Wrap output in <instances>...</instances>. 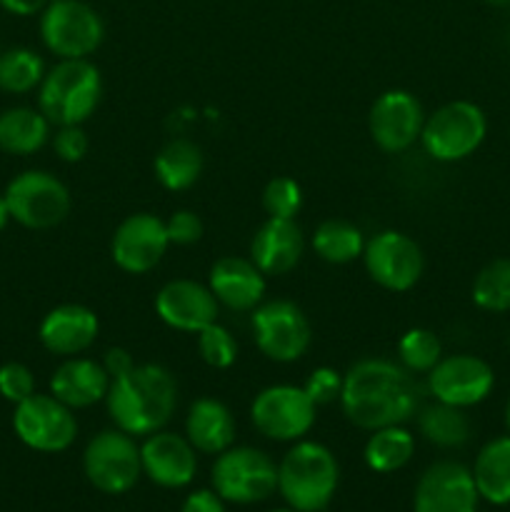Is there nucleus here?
<instances>
[{"mask_svg":"<svg viewBox=\"0 0 510 512\" xmlns=\"http://www.w3.org/2000/svg\"><path fill=\"white\" fill-rule=\"evenodd\" d=\"M213 490L233 505L263 503L278 490V465L268 453L250 445H230L210 470Z\"/></svg>","mask_w":510,"mask_h":512,"instance_id":"obj_6","label":"nucleus"},{"mask_svg":"<svg viewBox=\"0 0 510 512\" xmlns=\"http://www.w3.org/2000/svg\"><path fill=\"white\" fill-rule=\"evenodd\" d=\"M103 365H105V370H108L110 380H115V378H120V375L128 373V370H133L135 360L125 348H110L108 353H105Z\"/></svg>","mask_w":510,"mask_h":512,"instance_id":"obj_41","label":"nucleus"},{"mask_svg":"<svg viewBox=\"0 0 510 512\" xmlns=\"http://www.w3.org/2000/svg\"><path fill=\"white\" fill-rule=\"evenodd\" d=\"M40 38L60 60H80L100 48L105 25L83 0H50L40 15Z\"/></svg>","mask_w":510,"mask_h":512,"instance_id":"obj_7","label":"nucleus"},{"mask_svg":"<svg viewBox=\"0 0 510 512\" xmlns=\"http://www.w3.org/2000/svg\"><path fill=\"white\" fill-rule=\"evenodd\" d=\"M338 483L340 465L333 450L315 440H298L278 463V493L300 512L328 508Z\"/></svg>","mask_w":510,"mask_h":512,"instance_id":"obj_3","label":"nucleus"},{"mask_svg":"<svg viewBox=\"0 0 510 512\" xmlns=\"http://www.w3.org/2000/svg\"><path fill=\"white\" fill-rule=\"evenodd\" d=\"M303 208V190L288 175H278L270 180L263 190V210L268 218L295 220V215Z\"/></svg>","mask_w":510,"mask_h":512,"instance_id":"obj_35","label":"nucleus"},{"mask_svg":"<svg viewBox=\"0 0 510 512\" xmlns=\"http://www.w3.org/2000/svg\"><path fill=\"white\" fill-rule=\"evenodd\" d=\"M270 512H300V510L290 508V505H288V508H275V510H270Z\"/></svg>","mask_w":510,"mask_h":512,"instance_id":"obj_46","label":"nucleus"},{"mask_svg":"<svg viewBox=\"0 0 510 512\" xmlns=\"http://www.w3.org/2000/svg\"><path fill=\"white\" fill-rule=\"evenodd\" d=\"M198 450L185 435L158 430L140 445V463L150 483L165 490H180L190 485L198 473Z\"/></svg>","mask_w":510,"mask_h":512,"instance_id":"obj_19","label":"nucleus"},{"mask_svg":"<svg viewBox=\"0 0 510 512\" xmlns=\"http://www.w3.org/2000/svg\"><path fill=\"white\" fill-rule=\"evenodd\" d=\"M10 218L30 230H48L63 223L70 213L68 185L45 170H25L5 188Z\"/></svg>","mask_w":510,"mask_h":512,"instance_id":"obj_9","label":"nucleus"},{"mask_svg":"<svg viewBox=\"0 0 510 512\" xmlns=\"http://www.w3.org/2000/svg\"><path fill=\"white\" fill-rule=\"evenodd\" d=\"M98 330L100 320L88 305L65 303L50 310L40 320L38 338L48 353L60 355V358H75L95 343Z\"/></svg>","mask_w":510,"mask_h":512,"instance_id":"obj_21","label":"nucleus"},{"mask_svg":"<svg viewBox=\"0 0 510 512\" xmlns=\"http://www.w3.org/2000/svg\"><path fill=\"white\" fill-rule=\"evenodd\" d=\"M170 248L165 220L153 213H133L115 228L110 258L123 273L145 275L160 265Z\"/></svg>","mask_w":510,"mask_h":512,"instance_id":"obj_16","label":"nucleus"},{"mask_svg":"<svg viewBox=\"0 0 510 512\" xmlns=\"http://www.w3.org/2000/svg\"><path fill=\"white\" fill-rule=\"evenodd\" d=\"M10 220V210H8V203H5V195H0V230L8 225Z\"/></svg>","mask_w":510,"mask_h":512,"instance_id":"obj_43","label":"nucleus"},{"mask_svg":"<svg viewBox=\"0 0 510 512\" xmlns=\"http://www.w3.org/2000/svg\"><path fill=\"white\" fill-rule=\"evenodd\" d=\"M90 140L83 125H60L53 135V150L63 163H80L88 155Z\"/></svg>","mask_w":510,"mask_h":512,"instance_id":"obj_38","label":"nucleus"},{"mask_svg":"<svg viewBox=\"0 0 510 512\" xmlns=\"http://www.w3.org/2000/svg\"><path fill=\"white\" fill-rule=\"evenodd\" d=\"M0 5L13 15H35L43 13L48 0H0Z\"/></svg>","mask_w":510,"mask_h":512,"instance_id":"obj_42","label":"nucleus"},{"mask_svg":"<svg viewBox=\"0 0 510 512\" xmlns=\"http://www.w3.org/2000/svg\"><path fill=\"white\" fill-rule=\"evenodd\" d=\"M45 78V63L35 50L13 48L0 55V90L23 95L40 88Z\"/></svg>","mask_w":510,"mask_h":512,"instance_id":"obj_32","label":"nucleus"},{"mask_svg":"<svg viewBox=\"0 0 510 512\" xmlns=\"http://www.w3.org/2000/svg\"><path fill=\"white\" fill-rule=\"evenodd\" d=\"M185 438L198 453L220 455L235 443V418L218 398H198L185 418Z\"/></svg>","mask_w":510,"mask_h":512,"instance_id":"obj_24","label":"nucleus"},{"mask_svg":"<svg viewBox=\"0 0 510 512\" xmlns=\"http://www.w3.org/2000/svg\"><path fill=\"white\" fill-rule=\"evenodd\" d=\"M13 430L23 445L38 453H63L78 438V420L73 408L55 395L33 393L15 405Z\"/></svg>","mask_w":510,"mask_h":512,"instance_id":"obj_12","label":"nucleus"},{"mask_svg":"<svg viewBox=\"0 0 510 512\" xmlns=\"http://www.w3.org/2000/svg\"><path fill=\"white\" fill-rule=\"evenodd\" d=\"M110 390V375L103 363L90 358H65L50 375V395L73 410L103 403Z\"/></svg>","mask_w":510,"mask_h":512,"instance_id":"obj_23","label":"nucleus"},{"mask_svg":"<svg viewBox=\"0 0 510 512\" xmlns=\"http://www.w3.org/2000/svg\"><path fill=\"white\" fill-rule=\"evenodd\" d=\"M303 390L308 393V398L313 400L315 405H330L335 400H340V390H343V375L338 370L328 368H315L313 373L305 380Z\"/></svg>","mask_w":510,"mask_h":512,"instance_id":"obj_37","label":"nucleus"},{"mask_svg":"<svg viewBox=\"0 0 510 512\" xmlns=\"http://www.w3.org/2000/svg\"><path fill=\"white\" fill-rule=\"evenodd\" d=\"M318 405L308 398L303 385H268L250 405V420L263 438L275 443H298L315 425Z\"/></svg>","mask_w":510,"mask_h":512,"instance_id":"obj_10","label":"nucleus"},{"mask_svg":"<svg viewBox=\"0 0 510 512\" xmlns=\"http://www.w3.org/2000/svg\"><path fill=\"white\" fill-rule=\"evenodd\" d=\"M83 473L95 490L105 495H123L135 488L143 475L140 445L133 435L110 428L90 438L83 450Z\"/></svg>","mask_w":510,"mask_h":512,"instance_id":"obj_8","label":"nucleus"},{"mask_svg":"<svg viewBox=\"0 0 510 512\" xmlns=\"http://www.w3.org/2000/svg\"><path fill=\"white\" fill-rule=\"evenodd\" d=\"M50 120L35 108H10L0 113V150L10 155H33L48 143Z\"/></svg>","mask_w":510,"mask_h":512,"instance_id":"obj_27","label":"nucleus"},{"mask_svg":"<svg viewBox=\"0 0 510 512\" xmlns=\"http://www.w3.org/2000/svg\"><path fill=\"white\" fill-rule=\"evenodd\" d=\"M483 3L493 5V8H510V0H483Z\"/></svg>","mask_w":510,"mask_h":512,"instance_id":"obj_44","label":"nucleus"},{"mask_svg":"<svg viewBox=\"0 0 510 512\" xmlns=\"http://www.w3.org/2000/svg\"><path fill=\"white\" fill-rule=\"evenodd\" d=\"M480 500L505 508L510 505V435L488 440L470 468Z\"/></svg>","mask_w":510,"mask_h":512,"instance_id":"obj_25","label":"nucleus"},{"mask_svg":"<svg viewBox=\"0 0 510 512\" xmlns=\"http://www.w3.org/2000/svg\"><path fill=\"white\" fill-rule=\"evenodd\" d=\"M35 393V375L23 363H5L0 368V395L18 405Z\"/></svg>","mask_w":510,"mask_h":512,"instance_id":"obj_36","label":"nucleus"},{"mask_svg":"<svg viewBox=\"0 0 510 512\" xmlns=\"http://www.w3.org/2000/svg\"><path fill=\"white\" fill-rule=\"evenodd\" d=\"M363 263L375 285L390 293H408L423 278L425 255L410 235L380 230L365 240Z\"/></svg>","mask_w":510,"mask_h":512,"instance_id":"obj_13","label":"nucleus"},{"mask_svg":"<svg viewBox=\"0 0 510 512\" xmlns=\"http://www.w3.org/2000/svg\"><path fill=\"white\" fill-rule=\"evenodd\" d=\"M305 250L303 230L295 220L268 218L250 240V260L263 275H285L295 270Z\"/></svg>","mask_w":510,"mask_h":512,"instance_id":"obj_22","label":"nucleus"},{"mask_svg":"<svg viewBox=\"0 0 510 512\" xmlns=\"http://www.w3.org/2000/svg\"><path fill=\"white\" fill-rule=\"evenodd\" d=\"M155 315L163 320L168 328L180 333H195L208 328L218 320L220 303L215 300L213 290L208 285L190 278H178L165 283L155 295Z\"/></svg>","mask_w":510,"mask_h":512,"instance_id":"obj_18","label":"nucleus"},{"mask_svg":"<svg viewBox=\"0 0 510 512\" xmlns=\"http://www.w3.org/2000/svg\"><path fill=\"white\" fill-rule=\"evenodd\" d=\"M253 338L260 353L273 363H295L308 353L313 328L293 300H268L253 310Z\"/></svg>","mask_w":510,"mask_h":512,"instance_id":"obj_11","label":"nucleus"},{"mask_svg":"<svg viewBox=\"0 0 510 512\" xmlns=\"http://www.w3.org/2000/svg\"><path fill=\"white\" fill-rule=\"evenodd\" d=\"M485 135L488 118L483 108L470 100H453L425 118L420 145L438 163H460L485 143Z\"/></svg>","mask_w":510,"mask_h":512,"instance_id":"obj_5","label":"nucleus"},{"mask_svg":"<svg viewBox=\"0 0 510 512\" xmlns=\"http://www.w3.org/2000/svg\"><path fill=\"white\" fill-rule=\"evenodd\" d=\"M343 415L360 430L405 425L420 410L413 373L388 358H363L350 365L340 390Z\"/></svg>","mask_w":510,"mask_h":512,"instance_id":"obj_1","label":"nucleus"},{"mask_svg":"<svg viewBox=\"0 0 510 512\" xmlns=\"http://www.w3.org/2000/svg\"><path fill=\"white\" fill-rule=\"evenodd\" d=\"M198 353L205 365L215 370H225L238 360V343H235L233 333L215 320V323H210L208 328L198 333Z\"/></svg>","mask_w":510,"mask_h":512,"instance_id":"obj_34","label":"nucleus"},{"mask_svg":"<svg viewBox=\"0 0 510 512\" xmlns=\"http://www.w3.org/2000/svg\"><path fill=\"white\" fill-rule=\"evenodd\" d=\"M495 388V370L488 360L470 353H455L440 358L428 373V390L438 403L453 408H475L490 398Z\"/></svg>","mask_w":510,"mask_h":512,"instance_id":"obj_14","label":"nucleus"},{"mask_svg":"<svg viewBox=\"0 0 510 512\" xmlns=\"http://www.w3.org/2000/svg\"><path fill=\"white\" fill-rule=\"evenodd\" d=\"M180 512H225V500L215 490H195L185 498Z\"/></svg>","mask_w":510,"mask_h":512,"instance_id":"obj_40","label":"nucleus"},{"mask_svg":"<svg viewBox=\"0 0 510 512\" xmlns=\"http://www.w3.org/2000/svg\"><path fill=\"white\" fill-rule=\"evenodd\" d=\"M425 125V110L408 90H385L375 98L368 113V130L383 153L398 155L413 148Z\"/></svg>","mask_w":510,"mask_h":512,"instance_id":"obj_15","label":"nucleus"},{"mask_svg":"<svg viewBox=\"0 0 510 512\" xmlns=\"http://www.w3.org/2000/svg\"><path fill=\"white\" fill-rule=\"evenodd\" d=\"M440 358H443V345L433 330L410 328L398 340V363L408 373L428 375L440 363Z\"/></svg>","mask_w":510,"mask_h":512,"instance_id":"obj_33","label":"nucleus"},{"mask_svg":"<svg viewBox=\"0 0 510 512\" xmlns=\"http://www.w3.org/2000/svg\"><path fill=\"white\" fill-rule=\"evenodd\" d=\"M208 288L215 300L233 313H253L265 298V275L250 258L223 255L208 275Z\"/></svg>","mask_w":510,"mask_h":512,"instance_id":"obj_20","label":"nucleus"},{"mask_svg":"<svg viewBox=\"0 0 510 512\" xmlns=\"http://www.w3.org/2000/svg\"><path fill=\"white\" fill-rule=\"evenodd\" d=\"M155 180L170 193H180L198 183L203 173V150L193 140L173 138L155 155Z\"/></svg>","mask_w":510,"mask_h":512,"instance_id":"obj_26","label":"nucleus"},{"mask_svg":"<svg viewBox=\"0 0 510 512\" xmlns=\"http://www.w3.org/2000/svg\"><path fill=\"white\" fill-rule=\"evenodd\" d=\"M313 250L320 260L330 265L353 263V260L363 258V230L350 220H323L313 233Z\"/></svg>","mask_w":510,"mask_h":512,"instance_id":"obj_30","label":"nucleus"},{"mask_svg":"<svg viewBox=\"0 0 510 512\" xmlns=\"http://www.w3.org/2000/svg\"><path fill=\"white\" fill-rule=\"evenodd\" d=\"M470 298L485 313H510V258H495L480 268Z\"/></svg>","mask_w":510,"mask_h":512,"instance_id":"obj_31","label":"nucleus"},{"mask_svg":"<svg viewBox=\"0 0 510 512\" xmlns=\"http://www.w3.org/2000/svg\"><path fill=\"white\" fill-rule=\"evenodd\" d=\"M415 455V435L405 425H388L373 430L365 443L363 458L373 473L388 475L403 470Z\"/></svg>","mask_w":510,"mask_h":512,"instance_id":"obj_29","label":"nucleus"},{"mask_svg":"<svg viewBox=\"0 0 510 512\" xmlns=\"http://www.w3.org/2000/svg\"><path fill=\"white\" fill-rule=\"evenodd\" d=\"M105 408L115 428L133 438H148L158 433L178 408V383L165 365L135 363L120 378L110 380Z\"/></svg>","mask_w":510,"mask_h":512,"instance_id":"obj_2","label":"nucleus"},{"mask_svg":"<svg viewBox=\"0 0 510 512\" xmlns=\"http://www.w3.org/2000/svg\"><path fill=\"white\" fill-rule=\"evenodd\" d=\"M480 495L468 465L438 460L420 475L413 512H478Z\"/></svg>","mask_w":510,"mask_h":512,"instance_id":"obj_17","label":"nucleus"},{"mask_svg":"<svg viewBox=\"0 0 510 512\" xmlns=\"http://www.w3.org/2000/svg\"><path fill=\"white\" fill-rule=\"evenodd\" d=\"M165 230H168L170 245H193L203 238V220L193 210H175L165 220Z\"/></svg>","mask_w":510,"mask_h":512,"instance_id":"obj_39","label":"nucleus"},{"mask_svg":"<svg viewBox=\"0 0 510 512\" xmlns=\"http://www.w3.org/2000/svg\"><path fill=\"white\" fill-rule=\"evenodd\" d=\"M503 420H505V430H508V435H510V398H508V403H505V413H503Z\"/></svg>","mask_w":510,"mask_h":512,"instance_id":"obj_45","label":"nucleus"},{"mask_svg":"<svg viewBox=\"0 0 510 512\" xmlns=\"http://www.w3.org/2000/svg\"><path fill=\"white\" fill-rule=\"evenodd\" d=\"M103 95L100 70L88 58L60 60L45 70L38 90V110L50 125H83Z\"/></svg>","mask_w":510,"mask_h":512,"instance_id":"obj_4","label":"nucleus"},{"mask_svg":"<svg viewBox=\"0 0 510 512\" xmlns=\"http://www.w3.org/2000/svg\"><path fill=\"white\" fill-rule=\"evenodd\" d=\"M415 415H418V433L435 448L458 450L473 438V423L463 408L435 400L433 405H425Z\"/></svg>","mask_w":510,"mask_h":512,"instance_id":"obj_28","label":"nucleus"}]
</instances>
